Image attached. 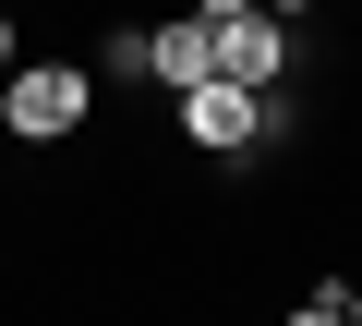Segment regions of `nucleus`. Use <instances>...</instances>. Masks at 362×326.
<instances>
[{"mask_svg": "<svg viewBox=\"0 0 362 326\" xmlns=\"http://www.w3.org/2000/svg\"><path fill=\"white\" fill-rule=\"evenodd\" d=\"M85 109H97V73L85 61H13V73H0V133H25V145H61Z\"/></svg>", "mask_w": 362, "mask_h": 326, "instance_id": "f257e3e1", "label": "nucleus"}, {"mask_svg": "<svg viewBox=\"0 0 362 326\" xmlns=\"http://www.w3.org/2000/svg\"><path fill=\"white\" fill-rule=\"evenodd\" d=\"M266 97L278 85H230V73H206V85H181L169 109H181V133H194L206 157H242V145H266L278 121H266Z\"/></svg>", "mask_w": 362, "mask_h": 326, "instance_id": "f03ea898", "label": "nucleus"}, {"mask_svg": "<svg viewBox=\"0 0 362 326\" xmlns=\"http://www.w3.org/2000/svg\"><path fill=\"white\" fill-rule=\"evenodd\" d=\"M218 73H230V85H278V73H290V25H278V13L218 25Z\"/></svg>", "mask_w": 362, "mask_h": 326, "instance_id": "7ed1b4c3", "label": "nucleus"}, {"mask_svg": "<svg viewBox=\"0 0 362 326\" xmlns=\"http://www.w3.org/2000/svg\"><path fill=\"white\" fill-rule=\"evenodd\" d=\"M206 73H218V25H206V13H194V25H157V85H169V97L206 85Z\"/></svg>", "mask_w": 362, "mask_h": 326, "instance_id": "20e7f679", "label": "nucleus"}, {"mask_svg": "<svg viewBox=\"0 0 362 326\" xmlns=\"http://www.w3.org/2000/svg\"><path fill=\"white\" fill-rule=\"evenodd\" d=\"M97 73H157V25H109V49H97Z\"/></svg>", "mask_w": 362, "mask_h": 326, "instance_id": "39448f33", "label": "nucleus"}, {"mask_svg": "<svg viewBox=\"0 0 362 326\" xmlns=\"http://www.w3.org/2000/svg\"><path fill=\"white\" fill-rule=\"evenodd\" d=\"M290 326H350V290H338V278H326V290H314V302H302V314H290Z\"/></svg>", "mask_w": 362, "mask_h": 326, "instance_id": "423d86ee", "label": "nucleus"}, {"mask_svg": "<svg viewBox=\"0 0 362 326\" xmlns=\"http://www.w3.org/2000/svg\"><path fill=\"white\" fill-rule=\"evenodd\" d=\"M194 13H206V25H242V13H266V0H194Z\"/></svg>", "mask_w": 362, "mask_h": 326, "instance_id": "0eeeda50", "label": "nucleus"}, {"mask_svg": "<svg viewBox=\"0 0 362 326\" xmlns=\"http://www.w3.org/2000/svg\"><path fill=\"white\" fill-rule=\"evenodd\" d=\"M13 61H25V49H13V13H0V73H13Z\"/></svg>", "mask_w": 362, "mask_h": 326, "instance_id": "6e6552de", "label": "nucleus"}, {"mask_svg": "<svg viewBox=\"0 0 362 326\" xmlns=\"http://www.w3.org/2000/svg\"><path fill=\"white\" fill-rule=\"evenodd\" d=\"M350 326H362V290H350Z\"/></svg>", "mask_w": 362, "mask_h": 326, "instance_id": "1a4fd4ad", "label": "nucleus"}]
</instances>
